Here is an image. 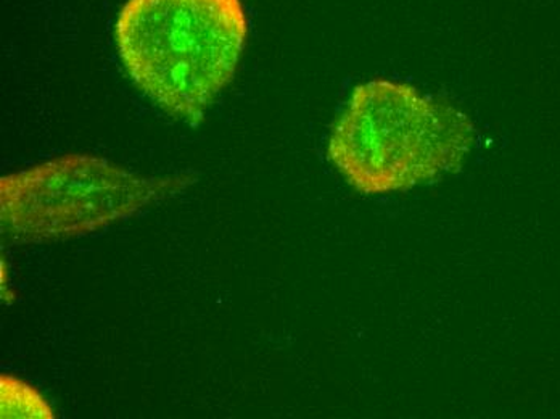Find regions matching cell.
<instances>
[{
    "label": "cell",
    "instance_id": "cell-1",
    "mask_svg": "<svg viewBox=\"0 0 560 419\" xmlns=\"http://www.w3.org/2000/svg\"><path fill=\"white\" fill-rule=\"evenodd\" d=\"M476 144L472 121L401 81L351 92L327 146L330 162L364 196L405 193L459 172Z\"/></svg>",
    "mask_w": 560,
    "mask_h": 419
},
{
    "label": "cell",
    "instance_id": "cell-2",
    "mask_svg": "<svg viewBox=\"0 0 560 419\" xmlns=\"http://www.w3.org/2000/svg\"><path fill=\"white\" fill-rule=\"evenodd\" d=\"M247 36L241 0H128L115 26L132 83L190 126L231 83Z\"/></svg>",
    "mask_w": 560,
    "mask_h": 419
},
{
    "label": "cell",
    "instance_id": "cell-3",
    "mask_svg": "<svg viewBox=\"0 0 560 419\" xmlns=\"http://www.w3.org/2000/svg\"><path fill=\"white\" fill-rule=\"evenodd\" d=\"M192 178L142 176L102 156H60L0 179V218L20 242L63 241L128 220Z\"/></svg>",
    "mask_w": 560,
    "mask_h": 419
},
{
    "label": "cell",
    "instance_id": "cell-4",
    "mask_svg": "<svg viewBox=\"0 0 560 419\" xmlns=\"http://www.w3.org/2000/svg\"><path fill=\"white\" fill-rule=\"evenodd\" d=\"M0 411L2 418H56L46 398L31 384L19 377L2 374L0 377Z\"/></svg>",
    "mask_w": 560,
    "mask_h": 419
}]
</instances>
